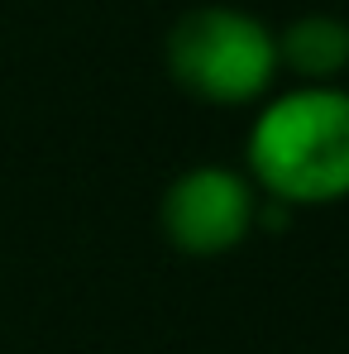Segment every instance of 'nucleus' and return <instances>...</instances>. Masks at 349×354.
Wrapping results in <instances>:
<instances>
[{"label":"nucleus","mask_w":349,"mask_h":354,"mask_svg":"<svg viewBox=\"0 0 349 354\" xmlns=\"http://www.w3.org/2000/svg\"><path fill=\"white\" fill-rule=\"evenodd\" d=\"M244 177L292 211L349 201V91L287 86L258 106L244 139Z\"/></svg>","instance_id":"obj_1"},{"label":"nucleus","mask_w":349,"mask_h":354,"mask_svg":"<svg viewBox=\"0 0 349 354\" xmlns=\"http://www.w3.org/2000/svg\"><path fill=\"white\" fill-rule=\"evenodd\" d=\"M254 216H258V187L225 163H196L177 173L158 201V230L187 259L234 254L254 235Z\"/></svg>","instance_id":"obj_3"},{"label":"nucleus","mask_w":349,"mask_h":354,"mask_svg":"<svg viewBox=\"0 0 349 354\" xmlns=\"http://www.w3.org/2000/svg\"><path fill=\"white\" fill-rule=\"evenodd\" d=\"M168 77L206 106H254L273 96L278 34L239 5H191L163 39Z\"/></svg>","instance_id":"obj_2"},{"label":"nucleus","mask_w":349,"mask_h":354,"mask_svg":"<svg viewBox=\"0 0 349 354\" xmlns=\"http://www.w3.org/2000/svg\"><path fill=\"white\" fill-rule=\"evenodd\" d=\"M278 72H292L296 86H340L349 72V24L326 10L296 15L278 34Z\"/></svg>","instance_id":"obj_4"}]
</instances>
